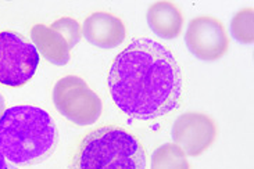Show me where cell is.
Returning <instances> with one entry per match:
<instances>
[{"mask_svg": "<svg viewBox=\"0 0 254 169\" xmlns=\"http://www.w3.org/2000/svg\"><path fill=\"white\" fill-rule=\"evenodd\" d=\"M185 43L189 52L203 61L220 60L229 49L227 29L218 18L211 15H200L189 22Z\"/></svg>", "mask_w": 254, "mask_h": 169, "instance_id": "cell-6", "label": "cell"}, {"mask_svg": "<svg viewBox=\"0 0 254 169\" xmlns=\"http://www.w3.org/2000/svg\"><path fill=\"white\" fill-rule=\"evenodd\" d=\"M146 18L151 31L165 41L178 38L184 27V14L172 1L153 3L147 10Z\"/></svg>", "mask_w": 254, "mask_h": 169, "instance_id": "cell-10", "label": "cell"}, {"mask_svg": "<svg viewBox=\"0 0 254 169\" xmlns=\"http://www.w3.org/2000/svg\"><path fill=\"white\" fill-rule=\"evenodd\" d=\"M172 139L186 156L203 154L217 137V125L211 116L203 113H185L179 115L172 125Z\"/></svg>", "mask_w": 254, "mask_h": 169, "instance_id": "cell-7", "label": "cell"}, {"mask_svg": "<svg viewBox=\"0 0 254 169\" xmlns=\"http://www.w3.org/2000/svg\"><path fill=\"white\" fill-rule=\"evenodd\" d=\"M31 38L34 41L36 50H39L43 57L55 65H65L71 57V50L74 46L57 29L50 25L38 24L31 29Z\"/></svg>", "mask_w": 254, "mask_h": 169, "instance_id": "cell-9", "label": "cell"}, {"mask_svg": "<svg viewBox=\"0 0 254 169\" xmlns=\"http://www.w3.org/2000/svg\"><path fill=\"white\" fill-rule=\"evenodd\" d=\"M53 103L63 116L79 126L95 123L103 113L100 97L75 75L57 81L53 88Z\"/></svg>", "mask_w": 254, "mask_h": 169, "instance_id": "cell-4", "label": "cell"}, {"mask_svg": "<svg viewBox=\"0 0 254 169\" xmlns=\"http://www.w3.org/2000/svg\"><path fill=\"white\" fill-rule=\"evenodd\" d=\"M71 169H146V150L121 126H102L78 144Z\"/></svg>", "mask_w": 254, "mask_h": 169, "instance_id": "cell-3", "label": "cell"}, {"mask_svg": "<svg viewBox=\"0 0 254 169\" xmlns=\"http://www.w3.org/2000/svg\"><path fill=\"white\" fill-rule=\"evenodd\" d=\"M253 21L254 11L252 7L243 8L241 11L235 14L231 22V32L232 36L238 42L250 45L254 41V31H253Z\"/></svg>", "mask_w": 254, "mask_h": 169, "instance_id": "cell-12", "label": "cell"}, {"mask_svg": "<svg viewBox=\"0 0 254 169\" xmlns=\"http://www.w3.org/2000/svg\"><path fill=\"white\" fill-rule=\"evenodd\" d=\"M52 28L57 29L59 32H62L69 43L75 48L76 45L81 41V36H82V28L79 25V22L75 21L74 18H69V17H63L60 20L55 21L52 25Z\"/></svg>", "mask_w": 254, "mask_h": 169, "instance_id": "cell-13", "label": "cell"}, {"mask_svg": "<svg viewBox=\"0 0 254 169\" xmlns=\"http://www.w3.org/2000/svg\"><path fill=\"white\" fill-rule=\"evenodd\" d=\"M0 169H15L14 167H10L6 161V157L1 154V151H0Z\"/></svg>", "mask_w": 254, "mask_h": 169, "instance_id": "cell-14", "label": "cell"}, {"mask_svg": "<svg viewBox=\"0 0 254 169\" xmlns=\"http://www.w3.org/2000/svg\"><path fill=\"white\" fill-rule=\"evenodd\" d=\"M59 133L50 115L34 106H15L0 116V151L15 165H34L53 154Z\"/></svg>", "mask_w": 254, "mask_h": 169, "instance_id": "cell-2", "label": "cell"}, {"mask_svg": "<svg viewBox=\"0 0 254 169\" xmlns=\"http://www.w3.org/2000/svg\"><path fill=\"white\" fill-rule=\"evenodd\" d=\"M82 35L96 48L114 49L125 41L127 28L117 15L107 11H96L83 21Z\"/></svg>", "mask_w": 254, "mask_h": 169, "instance_id": "cell-8", "label": "cell"}, {"mask_svg": "<svg viewBox=\"0 0 254 169\" xmlns=\"http://www.w3.org/2000/svg\"><path fill=\"white\" fill-rule=\"evenodd\" d=\"M111 99L124 114L150 121L178 109L184 97V76L171 50L142 38L114 58L109 72Z\"/></svg>", "mask_w": 254, "mask_h": 169, "instance_id": "cell-1", "label": "cell"}, {"mask_svg": "<svg viewBox=\"0 0 254 169\" xmlns=\"http://www.w3.org/2000/svg\"><path fill=\"white\" fill-rule=\"evenodd\" d=\"M6 111V102H4V99H3V96L0 95V116L3 115V113Z\"/></svg>", "mask_w": 254, "mask_h": 169, "instance_id": "cell-15", "label": "cell"}, {"mask_svg": "<svg viewBox=\"0 0 254 169\" xmlns=\"http://www.w3.org/2000/svg\"><path fill=\"white\" fill-rule=\"evenodd\" d=\"M151 169H190L184 150L175 143L160 146L151 156Z\"/></svg>", "mask_w": 254, "mask_h": 169, "instance_id": "cell-11", "label": "cell"}, {"mask_svg": "<svg viewBox=\"0 0 254 169\" xmlns=\"http://www.w3.org/2000/svg\"><path fill=\"white\" fill-rule=\"evenodd\" d=\"M39 55L32 43L15 32H0V83L20 88L34 78Z\"/></svg>", "mask_w": 254, "mask_h": 169, "instance_id": "cell-5", "label": "cell"}]
</instances>
